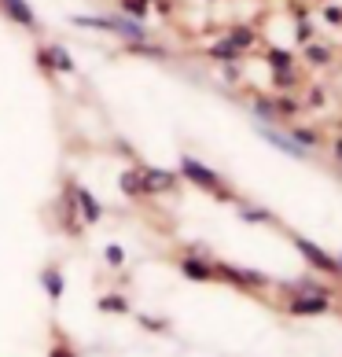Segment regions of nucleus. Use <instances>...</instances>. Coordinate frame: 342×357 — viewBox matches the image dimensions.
<instances>
[{"mask_svg":"<svg viewBox=\"0 0 342 357\" xmlns=\"http://www.w3.org/2000/svg\"><path fill=\"white\" fill-rule=\"evenodd\" d=\"M287 232V240L295 243V250L302 258H306V266L309 269H317L324 276H332V280H342V273H339V258L332 255V250H324L320 243H313L309 236H302V232H291V229H283Z\"/></svg>","mask_w":342,"mask_h":357,"instance_id":"f03ea898","label":"nucleus"},{"mask_svg":"<svg viewBox=\"0 0 342 357\" xmlns=\"http://www.w3.org/2000/svg\"><path fill=\"white\" fill-rule=\"evenodd\" d=\"M0 15L8 22H15L26 33H41V19H37V11L26 0H0Z\"/></svg>","mask_w":342,"mask_h":357,"instance_id":"0eeeda50","label":"nucleus"},{"mask_svg":"<svg viewBox=\"0 0 342 357\" xmlns=\"http://www.w3.org/2000/svg\"><path fill=\"white\" fill-rule=\"evenodd\" d=\"M70 192H74V206H77V218H81V225H100L107 210H103V203L96 199V192L85 188V184L74 181V177H70Z\"/></svg>","mask_w":342,"mask_h":357,"instance_id":"423d86ee","label":"nucleus"},{"mask_svg":"<svg viewBox=\"0 0 342 357\" xmlns=\"http://www.w3.org/2000/svg\"><path fill=\"white\" fill-rule=\"evenodd\" d=\"M320 30H317V22H313L309 15H295V45H309V41H317Z\"/></svg>","mask_w":342,"mask_h":357,"instance_id":"b1692460","label":"nucleus"},{"mask_svg":"<svg viewBox=\"0 0 342 357\" xmlns=\"http://www.w3.org/2000/svg\"><path fill=\"white\" fill-rule=\"evenodd\" d=\"M320 22L342 30V4H324V8H320Z\"/></svg>","mask_w":342,"mask_h":357,"instance_id":"393cba45","label":"nucleus"},{"mask_svg":"<svg viewBox=\"0 0 342 357\" xmlns=\"http://www.w3.org/2000/svg\"><path fill=\"white\" fill-rule=\"evenodd\" d=\"M118 188H122V195H125V199H133V203H148L151 199L148 188H143V177H140L137 166H125L122 174H118Z\"/></svg>","mask_w":342,"mask_h":357,"instance_id":"4468645a","label":"nucleus"},{"mask_svg":"<svg viewBox=\"0 0 342 357\" xmlns=\"http://www.w3.org/2000/svg\"><path fill=\"white\" fill-rule=\"evenodd\" d=\"M276 100V118L287 126V122H298L302 114H306V107H302V100L295 96V92H272Z\"/></svg>","mask_w":342,"mask_h":357,"instance_id":"a211bd4d","label":"nucleus"},{"mask_svg":"<svg viewBox=\"0 0 342 357\" xmlns=\"http://www.w3.org/2000/svg\"><path fill=\"white\" fill-rule=\"evenodd\" d=\"M214 284H228L235 291L254 295V291L269 287V276L258 273V269H240V266H232V261H214Z\"/></svg>","mask_w":342,"mask_h":357,"instance_id":"7ed1b4c3","label":"nucleus"},{"mask_svg":"<svg viewBox=\"0 0 342 357\" xmlns=\"http://www.w3.org/2000/svg\"><path fill=\"white\" fill-rule=\"evenodd\" d=\"M283 310L291 317H324V313H332V298H324V295H291Z\"/></svg>","mask_w":342,"mask_h":357,"instance_id":"9d476101","label":"nucleus"},{"mask_svg":"<svg viewBox=\"0 0 342 357\" xmlns=\"http://www.w3.org/2000/svg\"><path fill=\"white\" fill-rule=\"evenodd\" d=\"M177 177L180 181H188V184H195L203 195H210V199H217V203H240L243 195L232 188V184L217 174V169H210L206 162H199L195 155H180V162H177Z\"/></svg>","mask_w":342,"mask_h":357,"instance_id":"f257e3e1","label":"nucleus"},{"mask_svg":"<svg viewBox=\"0 0 342 357\" xmlns=\"http://www.w3.org/2000/svg\"><path fill=\"white\" fill-rule=\"evenodd\" d=\"M96 310L100 313H111V317H129V313H133V306H129L125 295H100L96 298Z\"/></svg>","mask_w":342,"mask_h":357,"instance_id":"5701e85b","label":"nucleus"},{"mask_svg":"<svg viewBox=\"0 0 342 357\" xmlns=\"http://www.w3.org/2000/svg\"><path fill=\"white\" fill-rule=\"evenodd\" d=\"M140 169V177H143V188H148V195L155 199V195H169V192H177V169H162V166H148V162H137Z\"/></svg>","mask_w":342,"mask_h":357,"instance_id":"39448f33","label":"nucleus"},{"mask_svg":"<svg viewBox=\"0 0 342 357\" xmlns=\"http://www.w3.org/2000/svg\"><path fill=\"white\" fill-rule=\"evenodd\" d=\"M37 284L45 287V295L52 306H59L63 295H67V276H63V269L56 266V261H48V266H41V273H37Z\"/></svg>","mask_w":342,"mask_h":357,"instance_id":"9b49d317","label":"nucleus"},{"mask_svg":"<svg viewBox=\"0 0 342 357\" xmlns=\"http://www.w3.org/2000/svg\"><path fill=\"white\" fill-rule=\"evenodd\" d=\"M180 276H188L195 284H214V258H195V255H180L177 258Z\"/></svg>","mask_w":342,"mask_h":357,"instance_id":"f8f14e48","label":"nucleus"},{"mask_svg":"<svg viewBox=\"0 0 342 357\" xmlns=\"http://www.w3.org/2000/svg\"><path fill=\"white\" fill-rule=\"evenodd\" d=\"M335 56H339V48L324 45L320 37H317V41H309V45H302V63H306V67H313V70H324V67H332V63H335Z\"/></svg>","mask_w":342,"mask_h":357,"instance_id":"ddd939ff","label":"nucleus"},{"mask_svg":"<svg viewBox=\"0 0 342 357\" xmlns=\"http://www.w3.org/2000/svg\"><path fill=\"white\" fill-rule=\"evenodd\" d=\"M118 15H125L133 22H148L151 19V0H118Z\"/></svg>","mask_w":342,"mask_h":357,"instance_id":"4be33fe9","label":"nucleus"},{"mask_svg":"<svg viewBox=\"0 0 342 357\" xmlns=\"http://www.w3.org/2000/svg\"><path fill=\"white\" fill-rule=\"evenodd\" d=\"M251 114L258 118L261 126H280V118H276V100L269 96V92H254L251 96Z\"/></svg>","mask_w":342,"mask_h":357,"instance_id":"412c9836","label":"nucleus"},{"mask_svg":"<svg viewBox=\"0 0 342 357\" xmlns=\"http://www.w3.org/2000/svg\"><path fill=\"white\" fill-rule=\"evenodd\" d=\"M320 103H324V89H320V85H313V89H309V96L302 100V107H306V111H317Z\"/></svg>","mask_w":342,"mask_h":357,"instance_id":"c85d7f7f","label":"nucleus"},{"mask_svg":"<svg viewBox=\"0 0 342 357\" xmlns=\"http://www.w3.org/2000/svg\"><path fill=\"white\" fill-rule=\"evenodd\" d=\"M137 321H140V328H148V332H169V321H159V317H151V313H137Z\"/></svg>","mask_w":342,"mask_h":357,"instance_id":"bb28decb","label":"nucleus"},{"mask_svg":"<svg viewBox=\"0 0 342 357\" xmlns=\"http://www.w3.org/2000/svg\"><path fill=\"white\" fill-rule=\"evenodd\" d=\"M309 82H306V74H298V67H291V70H272L269 74V89L272 92H298V89H306Z\"/></svg>","mask_w":342,"mask_h":357,"instance_id":"aec40b11","label":"nucleus"},{"mask_svg":"<svg viewBox=\"0 0 342 357\" xmlns=\"http://www.w3.org/2000/svg\"><path fill=\"white\" fill-rule=\"evenodd\" d=\"M221 77H225L228 85H235V82H240V63H232V67H221Z\"/></svg>","mask_w":342,"mask_h":357,"instance_id":"7c9ffc66","label":"nucleus"},{"mask_svg":"<svg viewBox=\"0 0 342 357\" xmlns=\"http://www.w3.org/2000/svg\"><path fill=\"white\" fill-rule=\"evenodd\" d=\"M261 63H265L269 70H291V67H298V56L291 48H283V45H261Z\"/></svg>","mask_w":342,"mask_h":357,"instance_id":"2eb2a0df","label":"nucleus"},{"mask_svg":"<svg viewBox=\"0 0 342 357\" xmlns=\"http://www.w3.org/2000/svg\"><path fill=\"white\" fill-rule=\"evenodd\" d=\"M235 214H240V221H247V225H280V218H276L272 210L258 206L254 199H247V195L235 203Z\"/></svg>","mask_w":342,"mask_h":357,"instance_id":"dca6fc26","label":"nucleus"},{"mask_svg":"<svg viewBox=\"0 0 342 357\" xmlns=\"http://www.w3.org/2000/svg\"><path fill=\"white\" fill-rule=\"evenodd\" d=\"M225 41L240 52V56H247V52H254V48L265 45V41H261V33H258V26H251V22H232V26H225Z\"/></svg>","mask_w":342,"mask_h":357,"instance_id":"1a4fd4ad","label":"nucleus"},{"mask_svg":"<svg viewBox=\"0 0 342 357\" xmlns=\"http://www.w3.org/2000/svg\"><path fill=\"white\" fill-rule=\"evenodd\" d=\"M327 148H332V158L342 166V133H335V137H327Z\"/></svg>","mask_w":342,"mask_h":357,"instance_id":"c756f323","label":"nucleus"},{"mask_svg":"<svg viewBox=\"0 0 342 357\" xmlns=\"http://www.w3.org/2000/svg\"><path fill=\"white\" fill-rule=\"evenodd\" d=\"M33 63L45 70V77H59V74H77L70 52L63 45H33Z\"/></svg>","mask_w":342,"mask_h":357,"instance_id":"20e7f679","label":"nucleus"},{"mask_svg":"<svg viewBox=\"0 0 342 357\" xmlns=\"http://www.w3.org/2000/svg\"><path fill=\"white\" fill-rule=\"evenodd\" d=\"M283 137L291 140L295 148H302V151H320V148H327V137H324V129H317V126L287 122V133H283Z\"/></svg>","mask_w":342,"mask_h":357,"instance_id":"6e6552de","label":"nucleus"},{"mask_svg":"<svg viewBox=\"0 0 342 357\" xmlns=\"http://www.w3.org/2000/svg\"><path fill=\"white\" fill-rule=\"evenodd\" d=\"M103 258H107L111 269H125V250L118 247V243H107V247H103Z\"/></svg>","mask_w":342,"mask_h":357,"instance_id":"a878e982","label":"nucleus"},{"mask_svg":"<svg viewBox=\"0 0 342 357\" xmlns=\"http://www.w3.org/2000/svg\"><path fill=\"white\" fill-rule=\"evenodd\" d=\"M203 56L210 59V63H217V67H232V63H243L247 56H240L225 37H217V41H210L206 48H203Z\"/></svg>","mask_w":342,"mask_h":357,"instance_id":"f3484780","label":"nucleus"},{"mask_svg":"<svg viewBox=\"0 0 342 357\" xmlns=\"http://www.w3.org/2000/svg\"><path fill=\"white\" fill-rule=\"evenodd\" d=\"M48 357H81V354L74 350V342H70V339H63V335H59V339H56V347L48 350Z\"/></svg>","mask_w":342,"mask_h":357,"instance_id":"cd10ccee","label":"nucleus"},{"mask_svg":"<svg viewBox=\"0 0 342 357\" xmlns=\"http://www.w3.org/2000/svg\"><path fill=\"white\" fill-rule=\"evenodd\" d=\"M122 48L129 52V56H140V59H159V63H169L173 59V52H169L166 45H159V41H122Z\"/></svg>","mask_w":342,"mask_h":357,"instance_id":"6ab92c4d","label":"nucleus"}]
</instances>
